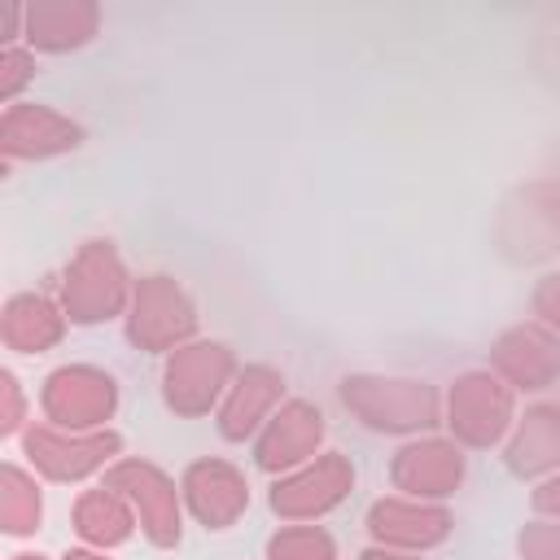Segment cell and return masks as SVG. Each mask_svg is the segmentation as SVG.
<instances>
[{
	"label": "cell",
	"instance_id": "1",
	"mask_svg": "<svg viewBox=\"0 0 560 560\" xmlns=\"http://www.w3.org/2000/svg\"><path fill=\"white\" fill-rule=\"evenodd\" d=\"M346 407H354L372 429H424L438 416V398L429 385L416 381H368L354 376L341 385Z\"/></svg>",
	"mask_w": 560,
	"mask_h": 560
},
{
	"label": "cell",
	"instance_id": "2",
	"mask_svg": "<svg viewBox=\"0 0 560 560\" xmlns=\"http://www.w3.org/2000/svg\"><path fill=\"white\" fill-rule=\"evenodd\" d=\"M114 398H118L114 376H105L96 368H61L44 385V411H48V420L57 429H70V433L101 424L114 411Z\"/></svg>",
	"mask_w": 560,
	"mask_h": 560
},
{
	"label": "cell",
	"instance_id": "3",
	"mask_svg": "<svg viewBox=\"0 0 560 560\" xmlns=\"http://www.w3.org/2000/svg\"><path fill=\"white\" fill-rule=\"evenodd\" d=\"M122 302V267L109 245L92 241L66 271V311L79 324L109 319Z\"/></svg>",
	"mask_w": 560,
	"mask_h": 560
},
{
	"label": "cell",
	"instance_id": "4",
	"mask_svg": "<svg viewBox=\"0 0 560 560\" xmlns=\"http://www.w3.org/2000/svg\"><path fill=\"white\" fill-rule=\"evenodd\" d=\"M109 490H118L136 512H140V525L144 534L158 542V547H171L179 538V508H175V486L153 468V464H140V459H127L118 468H109L105 477Z\"/></svg>",
	"mask_w": 560,
	"mask_h": 560
},
{
	"label": "cell",
	"instance_id": "5",
	"mask_svg": "<svg viewBox=\"0 0 560 560\" xmlns=\"http://www.w3.org/2000/svg\"><path fill=\"white\" fill-rule=\"evenodd\" d=\"M22 446H26V459L44 472V477H52V481H74V477H83V472H92V468H101L114 451H118V438L114 433H66V429H31L26 438H22Z\"/></svg>",
	"mask_w": 560,
	"mask_h": 560
},
{
	"label": "cell",
	"instance_id": "6",
	"mask_svg": "<svg viewBox=\"0 0 560 560\" xmlns=\"http://www.w3.org/2000/svg\"><path fill=\"white\" fill-rule=\"evenodd\" d=\"M228 372H232V359L223 346H188L166 368V402L184 416H197L214 402Z\"/></svg>",
	"mask_w": 560,
	"mask_h": 560
},
{
	"label": "cell",
	"instance_id": "7",
	"mask_svg": "<svg viewBox=\"0 0 560 560\" xmlns=\"http://www.w3.org/2000/svg\"><path fill=\"white\" fill-rule=\"evenodd\" d=\"M192 328V306L184 302V293L166 280V276H149L136 293V315H131V341L162 350L171 341H179Z\"/></svg>",
	"mask_w": 560,
	"mask_h": 560
},
{
	"label": "cell",
	"instance_id": "8",
	"mask_svg": "<svg viewBox=\"0 0 560 560\" xmlns=\"http://www.w3.org/2000/svg\"><path fill=\"white\" fill-rule=\"evenodd\" d=\"M508 389H499L490 376H464L451 394V429L472 446H490L508 424Z\"/></svg>",
	"mask_w": 560,
	"mask_h": 560
},
{
	"label": "cell",
	"instance_id": "9",
	"mask_svg": "<svg viewBox=\"0 0 560 560\" xmlns=\"http://www.w3.org/2000/svg\"><path fill=\"white\" fill-rule=\"evenodd\" d=\"M350 481H354L350 464H346L341 455H324L315 468H306V472L280 481V486L271 490V508H276L280 516H315V512H328V508L350 490Z\"/></svg>",
	"mask_w": 560,
	"mask_h": 560
},
{
	"label": "cell",
	"instance_id": "10",
	"mask_svg": "<svg viewBox=\"0 0 560 560\" xmlns=\"http://www.w3.org/2000/svg\"><path fill=\"white\" fill-rule=\"evenodd\" d=\"M79 144V127L44 105H9L4 109V153L9 158H48Z\"/></svg>",
	"mask_w": 560,
	"mask_h": 560
},
{
	"label": "cell",
	"instance_id": "11",
	"mask_svg": "<svg viewBox=\"0 0 560 560\" xmlns=\"http://www.w3.org/2000/svg\"><path fill=\"white\" fill-rule=\"evenodd\" d=\"M184 490H188V503L192 512L210 525V529H223L241 516V508L249 503V490L245 481L236 477V468L219 464V459H206V464H192L188 477H184Z\"/></svg>",
	"mask_w": 560,
	"mask_h": 560
},
{
	"label": "cell",
	"instance_id": "12",
	"mask_svg": "<svg viewBox=\"0 0 560 560\" xmlns=\"http://www.w3.org/2000/svg\"><path fill=\"white\" fill-rule=\"evenodd\" d=\"M319 433H324L319 411L306 407V402H289L280 416H271V424L258 442V464L262 468H289V464H298L315 451Z\"/></svg>",
	"mask_w": 560,
	"mask_h": 560
},
{
	"label": "cell",
	"instance_id": "13",
	"mask_svg": "<svg viewBox=\"0 0 560 560\" xmlns=\"http://www.w3.org/2000/svg\"><path fill=\"white\" fill-rule=\"evenodd\" d=\"M464 464L459 451L442 446V442H424V446H407L394 464V481L411 494H446L459 481Z\"/></svg>",
	"mask_w": 560,
	"mask_h": 560
},
{
	"label": "cell",
	"instance_id": "14",
	"mask_svg": "<svg viewBox=\"0 0 560 560\" xmlns=\"http://www.w3.org/2000/svg\"><path fill=\"white\" fill-rule=\"evenodd\" d=\"M61 337V315L48 298H35V293H18L9 298L4 306V341L22 354H35V350H48L52 341Z\"/></svg>",
	"mask_w": 560,
	"mask_h": 560
},
{
	"label": "cell",
	"instance_id": "15",
	"mask_svg": "<svg viewBox=\"0 0 560 560\" xmlns=\"http://www.w3.org/2000/svg\"><path fill=\"white\" fill-rule=\"evenodd\" d=\"M280 376L271 372V368H249L241 381H236V389H232V398H228V407H223V416H219V429H223V438H245V433H254V424L267 416V407L280 398Z\"/></svg>",
	"mask_w": 560,
	"mask_h": 560
},
{
	"label": "cell",
	"instance_id": "16",
	"mask_svg": "<svg viewBox=\"0 0 560 560\" xmlns=\"http://www.w3.org/2000/svg\"><path fill=\"white\" fill-rule=\"evenodd\" d=\"M499 368L516 381V385H525V389H542L551 376H556V350H551V341L542 337V332H534V328H516V332H508L503 341H499Z\"/></svg>",
	"mask_w": 560,
	"mask_h": 560
},
{
	"label": "cell",
	"instance_id": "17",
	"mask_svg": "<svg viewBox=\"0 0 560 560\" xmlns=\"http://www.w3.org/2000/svg\"><path fill=\"white\" fill-rule=\"evenodd\" d=\"M372 534L385 542H407V547H429L438 538H446V512L433 508H411V503H376L368 516Z\"/></svg>",
	"mask_w": 560,
	"mask_h": 560
},
{
	"label": "cell",
	"instance_id": "18",
	"mask_svg": "<svg viewBox=\"0 0 560 560\" xmlns=\"http://www.w3.org/2000/svg\"><path fill=\"white\" fill-rule=\"evenodd\" d=\"M136 516L127 508V499L118 490H88L79 503H74V529L88 538V542H101V547H114L131 534Z\"/></svg>",
	"mask_w": 560,
	"mask_h": 560
},
{
	"label": "cell",
	"instance_id": "19",
	"mask_svg": "<svg viewBox=\"0 0 560 560\" xmlns=\"http://www.w3.org/2000/svg\"><path fill=\"white\" fill-rule=\"evenodd\" d=\"M516 472H542L560 459V407H534L521 424V438L508 451Z\"/></svg>",
	"mask_w": 560,
	"mask_h": 560
},
{
	"label": "cell",
	"instance_id": "20",
	"mask_svg": "<svg viewBox=\"0 0 560 560\" xmlns=\"http://www.w3.org/2000/svg\"><path fill=\"white\" fill-rule=\"evenodd\" d=\"M0 512H4L9 534H31L39 525V490L18 464L4 468V508Z\"/></svg>",
	"mask_w": 560,
	"mask_h": 560
},
{
	"label": "cell",
	"instance_id": "21",
	"mask_svg": "<svg viewBox=\"0 0 560 560\" xmlns=\"http://www.w3.org/2000/svg\"><path fill=\"white\" fill-rule=\"evenodd\" d=\"M271 560H332V538L324 529H284L267 547Z\"/></svg>",
	"mask_w": 560,
	"mask_h": 560
},
{
	"label": "cell",
	"instance_id": "22",
	"mask_svg": "<svg viewBox=\"0 0 560 560\" xmlns=\"http://www.w3.org/2000/svg\"><path fill=\"white\" fill-rule=\"evenodd\" d=\"M521 547H525L529 560H560V529L538 525V529H529V534L521 538Z\"/></svg>",
	"mask_w": 560,
	"mask_h": 560
},
{
	"label": "cell",
	"instance_id": "23",
	"mask_svg": "<svg viewBox=\"0 0 560 560\" xmlns=\"http://www.w3.org/2000/svg\"><path fill=\"white\" fill-rule=\"evenodd\" d=\"M0 66H4L0 88H4V96H13V92H18V83H22V79H26V70H31V57H26V52H4V57H0Z\"/></svg>",
	"mask_w": 560,
	"mask_h": 560
},
{
	"label": "cell",
	"instance_id": "24",
	"mask_svg": "<svg viewBox=\"0 0 560 560\" xmlns=\"http://www.w3.org/2000/svg\"><path fill=\"white\" fill-rule=\"evenodd\" d=\"M0 385H4V433H13V429H18V420H22V394H18L13 372H4V376H0Z\"/></svg>",
	"mask_w": 560,
	"mask_h": 560
},
{
	"label": "cell",
	"instance_id": "25",
	"mask_svg": "<svg viewBox=\"0 0 560 560\" xmlns=\"http://www.w3.org/2000/svg\"><path fill=\"white\" fill-rule=\"evenodd\" d=\"M538 508L560 512V481H551V486H542V490H538Z\"/></svg>",
	"mask_w": 560,
	"mask_h": 560
},
{
	"label": "cell",
	"instance_id": "26",
	"mask_svg": "<svg viewBox=\"0 0 560 560\" xmlns=\"http://www.w3.org/2000/svg\"><path fill=\"white\" fill-rule=\"evenodd\" d=\"M66 560H101V556H92V551H70Z\"/></svg>",
	"mask_w": 560,
	"mask_h": 560
},
{
	"label": "cell",
	"instance_id": "27",
	"mask_svg": "<svg viewBox=\"0 0 560 560\" xmlns=\"http://www.w3.org/2000/svg\"><path fill=\"white\" fill-rule=\"evenodd\" d=\"M368 560H407V556H385V551H372Z\"/></svg>",
	"mask_w": 560,
	"mask_h": 560
},
{
	"label": "cell",
	"instance_id": "28",
	"mask_svg": "<svg viewBox=\"0 0 560 560\" xmlns=\"http://www.w3.org/2000/svg\"><path fill=\"white\" fill-rule=\"evenodd\" d=\"M13 560H44V556H13Z\"/></svg>",
	"mask_w": 560,
	"mask_h": 560
}]
</instances>
